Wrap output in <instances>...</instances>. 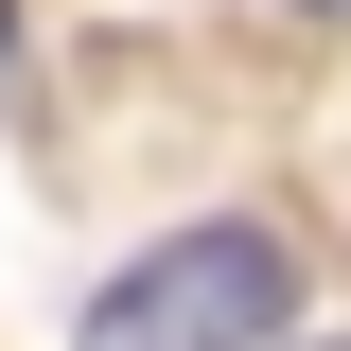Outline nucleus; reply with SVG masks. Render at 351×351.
<instances>
[{
  "label": "nucleus",
  "instance_id": "obj_1",
  "mask_svg": "<svg viewBox=\"0 0 351 351\" xmlns=\"http://www.w3.org/2000/svg\"><path fill=\"white\" fill-rule=\"evenodd\" d=\"M71 351H299V246H281V228H246V211L158 228V246L88 299Z\"/></svg>",
  "mask_w": 351,
  "mask_h": 351
},
{
  "label": "nucleus",
  "instance_id": "obj_2",
  "mask_svg": "<svg viewBox=\"0 0 351 351\" xmlns=\"http://www.w3.org/2000/svg\"><path fill=\"white\" fill-rule=\"evenodd\" d=\"M281 18H334V36H351V0H281Z\"/></svg>",
  "mask_w": 351,
  "mask_h": 351
},
{
  "label": "nucleus",
  "instance_id": "obj_3",
  "mask_svg": "<svg viewBox=\"0 0 351 351\" xmlns=\"http://www.w3.org/2000/svg\"><path fill=\"white\" fill-rule=\"evenodd\" d=\"M0 53H18V0H0Z\"/></svg>",
  "mask_w": 351,
  "mask_h": 351
}]
</instances>
